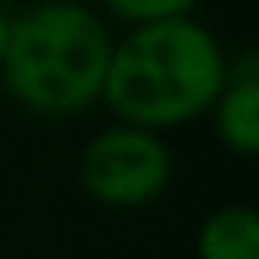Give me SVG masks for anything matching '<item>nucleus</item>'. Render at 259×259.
Wrapping results in <instances>:
<instances>
[{
    "mask_svg": "<svg viewBox=\"0 0 259 259\" xmlns=\"http://www.w3.org/2000/svg\"><path fill=\"white\" fill-rule=\"evenodd\" d=\"M213 130L233 153L251 156L259 149V54L251 46L229 54V73L210 103Z\"/></svg>",
    "mask_w": 259,
    "mask_h": 259,
    "instance_id": "4",
    "label": "nucleus"
},
{
    "mask_svg": "<svg viewBox=\"0 0 259 259\" xmlns=\"http://www.w3.org/2000/svg\"><path fill=\"white\" fill-rule=\"evenodd\" d=\"M8 19H12V8L0 0V57H4V42H8Z\"/></svg>",
    "mask_w": 259,
    "mask_h": 259,
    "instance_id": "7",
    "label": "nucleus"
},
{
    "mask_svg": "<svg viewBox=\"0 0 259 259\" xmlns=\"http://www.w3.org/2000/svg\"><path fill=\"white\" fill-rule=\"evenodd\" d=\"M198 0H103V8L114 12L118 19L130 23H153V19H171V16H191Z\"/></svg>",
    "mask_w": 259,
    "mask_h": 259,
    "instance_id": "6",
    "label": "nucleus"
},
{
    "mask_svg": "<svg viewBox=\"0 0 259 259\" xmlns=\"http://www.w3.org/2000/svg\"><path fill=\"white\" fill-rule=\"evenodd\" d=\"M225 73L229 54L206 23L194 16L153 19L114 38L99 99L118 122L164 134L210 111Z\"/></svg>",
    "mask_w": 259,
    "mask_h": 259,
    "instance_id": "1",
    "label": "nucleus"
},
{
    "mask_svg": "<svg viewBox=\"0 0 259 259\" xmlns=\"http://www.w3.org/2000/svg\"><path fill=\"white\" fill-rule=\"evenodd\" d=\"M198 259H259V218L248 202L218 206L198 225Z\"/></svg>",
    "mask_w": 259,
    "mask_h": 259,
    "instance_id": "5",
    "label": "nucleus"
},
{
    "mask_svg": "<svg viewBox=\"0 0 259 259\" xmlns=\"http://www.w3.org/2000/svg\"><path fill=\"white\" fill-rule=\"evenodd\" d=\"M176 156L164 134L134 122L96 130L80 149V187L103 206H145L171 183Z\"/></svg>",
    "mask_w": 259,
    "mask_h": 259,
    "instance_id": "3",
    "label": "nucleus"
},
{
    "mask_svg": "<svg viewBox=\"0 0 259 259\" xmlns=\"http://www.w3.org/2000/svg\"><path fill=\"white\" fill-rule=\"evenodd\" d=\"M114 34L84 0H27L12 8L0 84L34 114H73L99 99Z\"/></svg>",
    "mask_w": 259,
    "mask_h": 259,
    "instance_id": "2",
    "label": "nucleus"
}]
</instances>
